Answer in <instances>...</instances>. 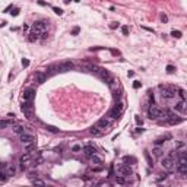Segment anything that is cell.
I'll return each mask as SVG.
<instances>
[{
  "mask_svg": "<svg viewBox=\"0 0 187 187\" xmlns=\"http://www.w3.org/2000/svg\"><path fill=\"white\" fill-rule=\"evenodd\" d=\"M79 31H80V29H79V28H78V26H76V28H73L72 34H73V35H78V34H79Z\"/></svg>",
  "mask_w": 187,
  "mask_h": 187,
  "instance_id": "39",
  "label": "cell"
},
{
  "mask_svg": "<svg viewBox=\"0 0 187 187\" xmlns=\"http://www.w3.org/2000/svg\"><path fill=\"white\" fill-rule=\"evenodd\" d=\"M161 19H162V22H167V21H168V18H167L165 15H162V16H161Z\"/></svg>",
  "mask_w": 187,
  "mask_h": 187,
  "instance_id": "43",
  "label": "cell"
},
{
  "mask_svg": "<svg viewBox=\"0 0 187 187\" xmlns=\"http://www.w3.org/2000/svg\"><path fill=\"white\" fill-rule=\"evenodd\" d=\"M161 165H162V168H165V170H172L174 168V165H175V161L172 158H170V156H165V158H162V161H161Z\"/></svg>",
  "mask_w": 187,
  "mask_h": 187,
  "instance_id": "4",
  "label": "cell"
},
{
  "mask_svg": "<svg viewBox=\"0 0 187 187\" xmlns=\"http://www.w3.org/2000/svg\"><path fill=\"white\" fill-rule=\"evenodd\" d=\"M45 28H47V22L45 21H38V22H35L34 25H32V29L31 31H35V32H44Z\"/></svg>",
  "mask_w": 187,
  "mask_h": 187,
  "instance_id": "5",
  "label": "cell"
},
{
  "mask_svg": "<svg viewBox=\"0 0 187 187\" xmlns=\"http://www.w3.org/2000/svg\"><path fill=\"white\" fill-rule=\"evenodd\" d=\"M140 86H142V83H140L139 80H135V83H133V88H135V89H137V88H140Z\"/></svg>",
  "mask_w": 187,
  "mask_h": 187,
  "instance_id": "34",
  "label": "cell"
},
{
  "mask_svg": "<svg viewBox=\"0 0 187 187\" xmlns=\"http://www.w3.org/2000/svg\"><path fill=\"white\" fill-rule=\"evenodd\" d=\"M29 161H31V154H23V155L19 158V162H21V165H22V168L25 167Z\"/></svg>",
  "mask_w": 187,
  "mask_h": 187,
  "instance_id": "13",
  "label": "cell"
},
{
  "mask_svg": "<svg viewBox=\"0 0 187 187\" xmlns=\"http://www.w3.org/2000/svg\"><path fill=\"white\" fill-rule=\"evenodd\" d=\"M89 133L94 135V136H101V135H102V130H99L98 127H95V126H92L91 129H89Z\"/></svg>",
  "mask_w": 187,
  "mask_h": 187,
  "instance_id": "16",
  "label": "cell"
},
{
  "mask_svg": "<svg viewBox=\"0 0 187 187\" xmlns=\"http://www.w3.org/2000/svg\"><path fill=\"white\" fill-rule=\"evenodd\" d=\"M53 9H54V12L57 13V15H63V10H61V9H59V7H53Z\"/></svg>",
  "mask_w": 187,
  "mask_h": 187,
  "instance_id": "36",
  "label": "cell"
},
{
  "mask_svg": "<svg viewBox=\"0 0 187 187\" xmlns=\"http://www.w3.org/2000/svg\"><path fill=\"white\" fill-rule=\"evenodd\" d=\"M152 152H154V155H156V156H161V155H162V149L159 148V146H155V149H154Z\"/></svg>",
  "mask_w": 187,
  "mask_h": 187,
  "instance_id": "23",
  "label": "cell"
},
{
  "mask_svg": "<svg viewBox=\"0 0 187 187\" xmlns=\"http://www.w3.org/2000/svg\"><path fill=\"white\" fill-rule=\"evenodd\" d=\"M133 174V171H132V168L129 167V165H120V167L117 168V175H121V177H129V175Z\"/></svg>",
  "mask_w": 187,
  "mask_h": 187,
  "instance_id": "3",
  "label": "cell"
},
{
  "mask_svg": "<svg viewBox=\"0 0 187 187\" xmlns=\"http://www.w3.org/2000/svg\"><path fill=\"white\" fill-rule=\"evenodd\" d=\"M32 184H34V187H44V181L38 180V178H35V180H32Z\"/></svg>",
  "mask_w": 187,
  "mask_h": 187,
  "instance_id": "21",
  "label": "cell"
},
{
  "mask_svg": "<svg viewBox=\"0 0 187 187\" xmlns=\"http://www.w3.org/2000/svg\"><path fill=\"white\" fill-rule=\"evenodd\" d=\"M82 152H83V155H85V156L91 158L92 155H95V154H97V149H95V146H92V145H86V146H83V148H82Z\"/></svg>",
  "mask_w": 187,
  "mask_h": 187,
  "instance_id": "7",
  "label": "cell"
},
{
  "mask_svg": "<svg viewBox=\"0 0 187 187\" xmlns=\"http://www.w3.org/2000/svg\"><path fill=\"white\" fill-rule=\"evenodd\" d=\"M13 132L18 133V135H23V133H25V129H23L22 126H15V127H13Z\"/></svg>",
  "mask_w": 187,
  "mask_h": 187,
  "instance_id": "20",
  "label": "cell"
},
{
  "mask_svg": "<svg viewBox=\"0 0 187 187\" xmlns=\"http://www.w3.org/2000/svg\"><path fill=\"white\" fill-rule=\"evenodd\" d=\"M121 32H123V35H127L129 34V26H126V25L121 26Z\"/></svg>",
  "mask_w": 187,
  "mask_h": 187,
  "instance_id": "33",
  "label": "cell"
},
{
  "mask_svg": "<svg viewBox=\"0 0 187 187\" xmlns=\"http://www.w3.org/2000/svg\"><path fill=\"white\" fill-rule=\"evenodd\" d=\"M45 129L48 130V132H51V133H59V129L54 126H45Z\"/></svg>",
  "mask_w": 187,
  "mask_h": 187,
  "instance_id": "25",
  "label": "cell"
},
{
  "mask_svg": "<svg viewBox=\"0 0 187 187\" xmlns=\"http://www.w3.org/2000/svg\"><path fill=\"white\" fill-rule=\"evenodd\" d=\"M35 149H37V143L35 142H32V143H28V145H26V154H31L32 151H35Z\"/></svg>",
  "mask_w": 187,
  "mask_h": 187,
  "instance_id": "18",
  "label": "cell"
},
{
  "mask_svg": "<svg viewBox=\"0 0 187 187\" xmlns=\"http://www.w3.org/2000/svg\"><path fill=\"white\" fill-rule=\"evenodd\" d=\"M29 178H31V180H35V178H37V172H29Z\"/></svg>",
  "mask_w": 187,
  "mask_h": 187,
  "instance_id": "38",
  "label": "cell"
},
{
  "mask_svg": "<svg viewBox=\"0 0 187 187\" xmlns=\"http://www.w3.org/2000/svg\"><path fill=\"white\" fill-rule=\"evenodd\" d=\"M72 67H73L72 61H63V63H60L57 66V70H60V72H67V70H70Z\"/></svg>",
  "mask_w": 187,
  "mask_h": 187,
  "instance_id": "11",
  "label": "cell"
},
{
  "mask_svg": "<svg viewBox=\"0 0 187 187\" xmlns=\"http://www.w3.org/2000/svg\"><path fill=\"white\" fill-rule=\"evenodd\" d=\"M136 123H137V124H140V126H142V118H140L139 116H136Z\"/></svg>",
  "mask_w": 187,
  "mask_h": 187,
  "instance_id": "40",
  "label": "cell"
},
{
  "mask_svg": "<svg viewBox=\"0 0 187 187\" xmlns=\"http://www.w3.org/2000/svg\"><path fill=\"white\" fill-rule=\"evenodd\" d=\"M22 113L28 118H32V102H22Z\"/></svg>",
  "mask_w": 187,
  "mask_h": 187,
  "instance_id": "6",
  "label": "cell"
},
{
  "mask_svg": "<svg viewBox=\"0 0 187 187\" xmlns=\"http://www.w3.org/2000/svg\"><path fill=\"white\" fill-rule=\"evenodd\" d=\"M82 151V146L80 145H73L72 146V152H80Z\"/></svg>",
  "mask_w": 187,
  "mask_h": 187,
  "instance_id": "29",
  "label": "cell"
},
{
  "mask_svg": "<svg viewBox=\"0 0 187 187\" xmlns=\"http://www.w3.org/2000/svg\"><path fill=\"white\" fill-rule=\"evenodd\" d=\"M110 123H111V121L108 120V118H101V120H98V121H97L95 127H98L99 130H102V132H104V130L107 129L108 126H110Z\"/></svg>",
  "mask_w": 187,
  "mask_h": 187,
  "instance_id": "9",
  "label": "cell"
},
{
  "mask_svg": "<svg viewBox=\"0 0 187 187\" xmlns=\"http://www.w3.org/2000/svg\"><path fill=\"white\" fill-rule=\"evenodd\" d=\"M145 156H146V159H148L149 165H152V159H151V156H149V154H148V152H145Z\"/></svg>",
  "mask_w": 187,
  "mask_h": 187,
  "instance_id": "37",
  "label": "cell"
},
{
  "mask_svg": "<svg viewBox=\"0 0 187 187\" xmlns=\"http://www.w3.org/2000/svg\"><path fill=\"white\" fill-rule=\"evenodd\" d=\"M91 162H92L94 165H99V164H102V159L95 154V155H92V156H91Z\"/></svg>",
  "mask_w": 187,
  "mask_h": 187,
  "instance_id": "17",
  "label": "cell"
},
{
  "mask_svg": "<svg viewBox=\"0 0 187 187\" xmlns=\"http://www.w3.org/2000/svg\"><path fill=\"white\" fill-rule=\"evenodd\" d=\"M40 32H35V31H31L29 32V37H28V40L31 42H34V41H37V40H40Z\"/></svg>",
  "mask_w": 187,
  "mask_h": 187,
  "instance_id": "14",
  "label": "cell"
},
{
  "mask_svg": "<svg viewBox=\"0 0 187 187\" xmlns=\"http://www.w3.org/2000/svg\"><path fill=\"white\" fill-rule=\"evenodd\" d=\"M10 124H12V121L10 120H0V130L6 129V127H9Z\"/></svg>",
  "mask_w": 187,
  "mask_h": 187,
  "instance_id": "19",
  "label": "cell"
},
{
  "mask_svg": "<svg viewBox=\"0 0 187 187\" xmlns=\"http://www.w3.org/2000/svg\"><path fill=\"white\" fill-rule=\"evenodd\" d=\"M174 110L177 111V113H181V114H184V113H186V101L177 102V104L174 105Z\"/></svg>",
  "mask_w": 187,
  "mask_h": 187,
  "instance_id": "12",
  "label": "cell"
},
{
  "mask_svg": "<svg viewBox=\"0 0 187 187\" xmlns=\"http://www.w3.org/2000/svg\"><path fill=\"white\" fill-rule=\"evenodd\" d=\"M123 110H124V104L118 101L117 104H116V107L113 108L110 113H108V117H111V118H117V117H120L121 113H123Z\"/></svg>",
  "mask_w": 187,
  "mask_h": 187,
  "instance_id": "1",
  "label": "cell"
},
{
  "mask_svg": "<svg viewBox=\"0 0 187 187\" xmlns=\"http://www.w3.org/2000/svg\"><path fill=\"white\" fill-rule=\"evenodd\" d=\"M171 35L174 37V38H181V32L180 31H172Z\"/></svg>",
  "mask_w": 187,
  "mask_h": 187,
  "instance_id": "31",
  "label": "cell"
},
{
  "mask_svg": "<svg viewBox=\"0 0 187 187\" xmlns=\"http://www.w3.org/2000/svg\"><path fill=\"white\" fill-rule=\"evenodd\" d=\"M124 162H132V164H136V158H133V156H124Z\"/></svg>",
  "mask_w": 187,
  "mask_h": 187,
  "instance_id": "27",
  "label": "cell"
},
{
  "mask_svg": "<svg viewBox=\"0 0 187 187\" xmlns=\"http://www.w3.org/2000/svg\"><path fill=\"white\" fill-rule=\"evenodd\" d=\"M21 142H22L23 145H28V143L35 142V137L29 133H23V135H21Z\"/></svg>",
  "mask_w": 187,
  "mask_h": 187,
  "instance_id": "10",
  "label": "cell"
},
{
  "mask_svg": "<svg viewBox=\"0 0 187 187\" xmlns=\"http://www.w3.org/2000/svg\"><path fill=\"white\" fill-rule=\"evenodd\" d=\"M116 180H117L118 184H124V183L127 181V177H121V175H117V177H116Z\"/></svg>",
  "mask_w": 187,
  "mask_h": 187,
  "instance_id": "24",
  "label": "cell"
},
{
  "mask_svg": "<svg viewBox=\"0 0 187 187\" xmlns=\"http://www.w3.org/2000/svg\"><path fill=\"white\" fill-rule=\"evenodd\" d=\"M4 171H6L7 177H10V175H13V174H15V168H13V167H9L7 170H4Z\"/></svg>",
  "mask_w": 187,
  "mask_h": 187,
  "instance_id": "28",
  "label": "cell"
},
{
  "mask_svg": "<svg viewBox=\"0 0 187 187\" xmlns=\"http://www.w3.org/2000/svg\"><path fill=\"white\" fill-rule=\"evenodd\" d=\"M177 95L181 98V101H184V99H186V92H184V89H178V94H177Z\"/></svg>",
  "mask_w": 187,
  "mask_h": 187,
  "instance_id": "26",
  "label": "cell"
},
{
  "mask_svg": "<svg viewBox=\"0 0 187 187\" xmlns=\"http://www.w3.org/2000/svg\"><path fill=\"white\" fill-rule=\"evenodd\" d=\"M174 70H175L174 66H167V72H168V73H172Z\"/></svg>",
  "mask_w": 187,
  "mask_h": 187,
  "instance_id": "35",
  "label": "cell"
},
{
  "mask_svg": "<svg viewBox=\"0 0 187 187\" xmlns=\"http://www.w3.org/2000/svg\"><path fill=\"white\" fill-rule=\"evenodd\" d=\"M28 64H29V61L26 60V59H23V60H22V66H25V67H26Z\"/></svg>",
  "mask_w": 187,
  "mask_h": 187,
  "instance_id": "41",
  "label": "cell"
},
{
  "mask_svg": "<svg viewBox=\"0 0 187 187\" xmlns=\"http://www.w3.org/2000/svg\"><path fill=\"white\" fill-rule=\"evenodd\" d=\"M7 174H6V171L4 170H0V183H3V181H6L7 180Z\"/></svg>",
  "mask_w": 187,
  "mask_h": 187,
  "instance_id": "22",
  "label": "cell"
},
{
  "mask_svg": "<svg viewBox=\"0 0 187 187\" xmlns=\"http://www.w3.org/2000/svg\"><path fill=\"white\" fill-rule=\"evenodd\" d=\"M162 113H164V111H162L161 108L155 107V105H152V107L148 110V116H149L151 120H158L159 117H162Z\"/></svg>",
  "mask_w": 187,
  "mask_h": 187,
  "instance_id": "2",
  "label": "cell"
},
{
  "mask_svg": "<svg viewBox=\"0 0 187 187\" xmlns=\"http://www.w3.org/2000/svg\"><path fill=\"white\" fill-rule=\"evenodd\" d=\"M118 26H120V23H118V22H111L110 23V28L111 29H117Z\"/></svg>",
  "mask_w": 187,
  "mask_h": 187,
  "instance_id": "32",
  "label": "cell"
},
{
  "mask_svg": "<svg viewBox=\"0 0 187 187\" xmlns=\"http://www.w3.org/2000/svg\"><path fill=\"white\" fill-rule=\"evenodd\" d=\"M34 97H35V89L29 88V89H26V91L23 92L22 98H23V101H25V102H31Z\"/></svg>",
  "mask_w": 187,
  "mask_h": 187,
  "instance_id": "8",
  "label": "cell"
},
{
  "mask_svg": "<svg viewBox=\"0 0 187 187\" xmlns=\"http://www.w3.org/2000/svg\"><path fill=\"white\" fill-rule=\"evenodd\" d=\"M44 187H53V186H44Z\"/></svg>",
  "mask_w": 187,
  "mask_h": 187,
  "instance_id": "44",
  "label": "cell"
},
{
  "mask_svg": "<svg viewBox=\"0 0 187 187\" xmlns=\"http://www.w3.org/2000/svg\"><path fill=\"white\" fill-rule=\"evenodd\" d=\"M34 78H35V80H37V83H44L45 82V75L44 73H35Z\"/></svg>",
  "mask_w": 187,
  "mask_h": 187,
  "instance_id": "15",
  "label": "cell"
},
{
  "mask_svg": "<svg viewBox=\"0 0 187 187\" xmlns=\"http://www.w3.org/2000/svg\"><path fill=\"white\" fill-rule=\"evenodd\" d=\"M10 13H12L13 16H16L18 13H19V9H13V12H10Z\"/></svg>",
  "mask_w": 187,
  "mask_h": 187,
  "instance_id": "42",
  "label": "cell"
},
{
  "mask_svg": "<svg viewBox=\"0 0 187 187\" xmlns=\"http://www.w3.org/2000/svg\"><path fill=\"white\" fill-rule=\"evenodd\" d=\"M165 142V137H159V139H156L155 140V146H159V145H162V143Z\"/></svg>",
  "mask_w": 187,
  "mask_h": 187,
  "instance_id": "30",
  "label": "cell"
}]
</instances>
